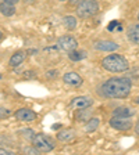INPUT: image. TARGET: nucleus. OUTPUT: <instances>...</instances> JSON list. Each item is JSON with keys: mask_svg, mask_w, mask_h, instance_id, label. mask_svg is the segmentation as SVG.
Here are the masks:
<instances>
[{"mask_svg": "<svg viewBox=\"0 0 139 155\" xmlns=\"http://www.w3.org/2000/svg\"><path fill=\"white\" fill-rule=\"evenodd\" d=\"M2 38H3V33H2V31H0V40H2Z\"/></svg>", "mask_w": 139, "mask_h": 155, "instance_id": "nucleus-27", "label": "nucleus"}, {"mask_svg": "<svg viewBox=\"0 0 139 155\" xmlns=\"http://www.w3.org/2000/svg\"><path fill=\"white\" fill-rule=\"evenodd\" d=\"M63 81H64V83L70 84L72 87H79L84 83L82 76H79V74H77V72H65L63 75Z\"/></svg>", "mask_w": 139, "mask_h": 155, "instance_id": "nucleus-10", "label": "nucleus"}, {"mask_svg": "<svg viewBox=\"0 0 139 155\" xmlns=\"http://www.w3.org/2000/svg\"><path fill=\"white\" fill-rule=\"evenodd\" d=\"M102 67L109 72H114V74H120V72H125L128 71L130 64L128 60L124 58L120 54H110L102 60Z\"/></svg>", "mask_w": 139, "mask_h": 155, "instance_id": "nucleus-2", "label": "nucleus"}, {"mask_svg": "<svg viewBox=\"0 0 139 155\" xmlns=\"http://www.w3.org/2000/svg\"><path fill=\"white\" fill-rule=\"evenodd\" d=\"M135 114V111L130 107H118L113 111V115L116 116H125V118H131V116Z\"/></svg>", "mask_w": 139, "mask_h": 155, "instance_id": "nucleus-14", "label": "nucleus"}, {"mask_svg": "<svg viewBox=\"0 0 139 155\" xmlns=\"http://www.w3.org/2000/svg\"><path fill=\"white\" fill-rule=\"evenodd\" d=\"M11 115V111L9 108H4V107H0V119H4V118H9Z\"/></svg>", "mask_w": 139, "mask_h": 155, "instance_id": "nucleus-20", "label": "nucleus"}, {"mask_svg": "<svg viewBox=\"0 0 139 155\" xmlns=\"http://www.w3.org/2000/svg\"><path fill=\"white\" fill-rule=\"evenodd\" d=\"M6 3H10V4H16V3H18L19 0H4Z\"/></svg>", "mask_w": 139, "mask_h": 155, "instance_id": "nucleus-24", "label": "nucleus"}, {"mask_svg": "<svg viewBox=\"0 0 139 155\" xmlns=\"http://www.w3.org/2000/svg\"><path fill=\"white\" fill-rule=\"evenodd\" d=\"M0 13L3 14L4 17H11L16 14V8H14V4H10V3H0Z\"/></svg>", "mask_w": 139, "mask_h": 155, "instance_id": "nucleus-15", "label": "nucleus"}, {"mask_svg": "<svg viewBox=\"0 0 139 155\" xmlns=\"http://www.w3.org/2000/svg\"><path fill=\"white\" fill-rule=\"evenodd\" d=\"M135 133L139 136V119H138V122H136V125H135Z\"/></svg>", "mask_w": 139, "mask_h": 155, "instance_id": "nucleus-25", "label": "nucleus"}, {"mask_svg": "<svg viewBox=\"0 0 139 155\" xmlns=\"http://www.w3.org/2000/svg\"><path fill=\"white\" fill-rule=\"evenodd\" d=\"M0 79H2V74H0Z\"/></svg>", "mask_w": 139, "mask_h": 155, "instance_id": "nucleus-30", "label": "nucleus"}, {"mask_svg": "<svg viewBox=\"0 0 139 155\" xmlns=\"http://www.w3.org/2000/svg\"><path fill=\"white\" fill-rule=\"evenodd\" d=\"M58 2H74V0H58Z\"/></svg>", "mask_w": 139, "mask_h": 155, "instance_id": "nucleus-26", "label": "nucleus"}, {"mask_svg": "<svg viewBox=\"0 0 139 155\" xmlns=\"http://www.w3.org/2000/svg\"><path fill=\"white\" fill-rule=\"evenodd\" d=\"M32 145L38 150L39 152H50L56 148L54 140L47 134L43 133H36L32 139Z\"/></svg>", "mask_w": 139, "mask_h": 155, "instance_id": "nucleus-4", "label": "nucleus"}, {"mask_svg": "<svg viewBox=\"0 0 139 155\" xmlns=\"http://www.w3.org/2000/svg\"><path fill=\"white\" fill-rule=\"evenodd\" d=\"M68 58L71 60V61H81V60H84V58H86V51H78L77 48L75 50H72V51H70V54H68Z\"/></svg>", "mask_w": 139, "mask_h": 155, "instance_id": "nucleus-17", "label": "nucleus"}, {"mask_svg": "<svg viewBox=\"0 0 139 155\" xmlns=\"http://www.w3.org/2000/svg\"><path fill=\"white\" fill-rule=\"evenodd\" d=\"M78 46L77 43V39L72 38V36L70 35H64L61 36V38L57 39V43H56V47L58 48V50H61V51H72V50H75Z\"/></svg>", "mask_w": 139, "mask_h": 155, "instance_id": "nucleus-5", "label": "nucleus"}, {"mask_svg": "<svg viewBox=\"0 0 139 155\" xmlns=\"http://www.w3.org/2000/svg\"><path fill=\"white\" fill-rule=\"evenodd\" d=\"M16 119L19 122H33L36 119V114L31 108H21L16 112Z\"/></svg>", "mask_w": 139, "mask_h": 155, "instance_id": "nucleus-9", "label": "nucleus"}, {"mask_svg": "<svg viewBox=\"0 0 139 155\" xmlns=\"http://www.w3.org/2000/svg\"><path fill=\"white\" fill-rule=\"evenodd\" d=\"M77 15L79 18H91L99 11V4L96 0H81L77 4Z\"/></svg>", "mask_w": 139, "mask_h": 155, "instance_id": "nucleus-3", "label": "nucleus"}, {"mask_svg": "<svg viewBox=\"0 0 139 155\" xmlns=\"http://www.w3.org/2000/svg\"><path fill=\"white\" fill-rule=\"evenodd\" d=\"M21 133H23V136L25 137V139H31V140H32L33 136L36 134L32 129H23V130H21Z\"/></svg>", "mask_w": 139, "mask_h": 155, "instance_id": "nucleus-19", "label": "nucleus"}, {"mask_svg": "<svg viewBox=\"0 0 139 155\" xmlns=\"http://www.w3.org/2000/svg\"><path fill=\"white\" fill-rule=\"evenodd\" d=\"M120 47L118 43L113 42V40H96L93 42V48L99 50V51H116Z\"/></svg>", "mask_w": 139, "mask_h": 155, "instance_id": "nucleus-8", "label": "nucleus"}, {"mask_svg": "<svg viewBox=\"0 0 139 155\" xmlns=\"http://www.w3.org/2000/svg\"><path fill=\"white\" fill-rule=\"evenodd\" d=\"M75 137V130L74 129H64V130H60L57 133V139L60 141H70Z\"/></svg>", "mask_w": 139, "mask_h": 155, "instance_id": "nucleus-13", "label": "nucleus"}, {"mask_svg": "<svg viewBox=\"0 0 139 155\" xmlns=\"http://www.w3.org/2000/svg\"><path fill=\"white\" fill-rule=\"evenodd\" d=\"M136 103H138V104H139V97H138V100H136Z\"/></svg>", "mask_w": 139, "mask_h": 155, "instance_id": "nucleus-28", "label": "nucleus"}, {"mask_svg": "<svg viewBox=\"0 0 139 155\" xmlns=\"http://www.w3.org/2000/svg\"><path fill=\"white\" fill-rule=\"evenodd\" d=\"M127 38L131 43L139 45V24H134L127 31Z\"/></svg>", "mask_w": 139, "mask_h": 155, "instance_id": "nucleus-11", "label": "nucleus"}, {"mask_svg": "<svg viewBox=\"0 0 139 155\" xmlns=\"http://www.w3.org/2000/svg\"><path fill=\"white\" fill-rule=\"evenodd\" d=\"M132 89V82L130 78H111L102 84V94L107 98H127Z\"/></svg>", "mask_w": 139, "mask_h": 155, "instance_id": "nucleus-1", "label": "nucleus"}, {"mask_svg": "<svg viewBox=\"0 0 139 155\" xmlns=\"http://www.w3.org/2000/svg\"><path fill=\"white\" fill-rule=\"evenodd\" d=\"M24 152H29V154H39V151L35 148V147H29V148H24Z\"/></svg>", "mask_w": 139, "mask_h": 155, "instance_id": "nucleus-21", "label": "nucleus"}, {"mask_svg": "<svg viewBox=\"0 0 139 155\" xmlns=\"http://www.w3.org/2000/svg\"><path fill=\"white\" fill-rule=\"evenodd\" d=\"M132 120L131 118H125V116H116L113 115V118L110 119V126L116 130H120V132H127L132 127Z\"/></svg>", "mask_w": 139, "mask_h": 155, "instance_id": "nucleus-6", "label": "nucleus"}, {"mask_svg": "<svg viewBox=\"0 0 139 155\" xmlns=\"http://www.w3.org/2000/svg\"><path fill=\"white\" fill-rule=\"evenodd\" d=\"M0 154H13V151H10V150H4V148H0Z\"/></svg>", "mask_w": 139, "mask_h": 155, "instance_id": "nucleus-23", "label": "nucleus"}, {"mask_svg": "<svg viewBox=\"0 0 139 155\" xmlns=\"http://www.w3.org/2000/svg\"><path fill=\"white\" fill-rule=\"evenodd\" d=\"M118 25H120V21H113L110 25L107 26V29H109V31H113V29L116 28V26H118Z\"/></svg>", "mask_w": 139, "mask_h": 155, "instance_id": "nucleus-22", "label": "nucleus"}, {"mask_svg": "<svg viewBox=\"0 0 139 155\" xmlns=\"http://www.w3.org/2000/svg\"><path fill=\"white\" fill-rule=\"evenodd\" d=\"M138 21H139V14H138Z\"/></svg>", "mask_w": 139, "mask_h": 155, "instance_id": "nucleus-29", "label": "nucleus"}, {"mask_svg": "<svg viewBox=\"0 0 139 155\" xmlns=\"http://www.w3.org/2000/svg\"><path fill=\"white\" fill-rule=\"evenodd\" d=\"M99 123H100V119H99V118H91V119L88 120L85 129H86V132L92 133V132H95V130L99 127Z\"/></svg>", "mask_w": 139, "mask_h": 155, "instance_id": "nucleus-18", "label": "nucleus"}, {"mask_svg": "<svg viewBox=\"0 0 139 155\" xmlns=\"http://www.w3.org/2000/svg\"><path fill=\"white\" fill-rule=\"evenodd\" d=\"M26 54L25 51H16L13 55H11V58H10V61H9V65L10 67H18V65H21L24 62V60H25Z\"/></svg>", "mask_w": 139, "mask_h": 155, "instance_id": "nucleus-12", "label": "nucleus"}, {"mask_svg": "<svg viewBox=\"0 0 139 155\" xmlns=\"http://www.w3.org/2000/svg\"><path fill=\"white\" fill-rule=\"evenodd\" d=\"M63 25L68 29V31H72V29L77 28V18L72 15H65L63 18Z\"/></svg>", "mask_w": 139, "mask_h": 155, "instance_id": "nucleus-16", "label": "nucleus"}, {"mask_svg": "<svg viewBox=\"0 0 139 155\" xmlns=\"http://www.w3.org/2000/svg\"><path fill=\"white\" fill-rule=\"evenodd\" d=\"M92 105H93V100L88 96H78V97H75V98H72V101L70 103L71 110H77V111L88 110V108H91Z\"/></svg>", "mask_w": 139, "mask_h": 155, "instance_id": "nucleus-7", "label": "nucleus"}]
</instances>
